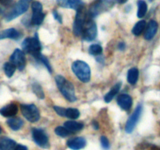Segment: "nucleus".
<instances>
[{"label": "nucleus", "instance_id": "nucleus-1", "mask_svg": "<svg viewBox=\"0 0 160 150\" xmlns=\"http://www.w3.org/2000/svg\"><path fill=\"white\" fill-rule=\"evenodd\" d=\"M56 80V84L62 93V95L65 97L67 100H68L70 102H73L77 100L76 95H75V90H74V86L72 84L70 81L66 79L62 75H57L55 78Z\"/></svg>", "mask_w": 160, "mask_h": 150}, {"label": "nucleus", "instance_id": "nucleus-2", "mask_svg": "<svg viewBox=\"0 0 160 150\" xmlns=\"http://www.w3.org/2000/svg\"><path fill=\"white\" fill-rule=\"evenodd\" d=\"M22 48L25 52L32 55L35 59H37L40 54H42L41 53L42 45L39 41L38 34H35L34 37L33 38H25L22 43Z\"/></svg>", "mask_w": 160, "mask_h": 150}, {"label": "nucleus", "instance_id": "nucleus-3", "mask_svg": "<svg viewBox=\"0 0 160 150\" xmlns=\"http://www.w3.org/2000/svg\"><path fill=\"white\" fill-rule=\"evenodd\" d=\"M72 70L77 78L82 82L87 83L91 79V69L87 62L82 60L74 61L72 64Z\"/></svg>", "mask_w": 160, "mask_h": 150}, {"label": "nucleus", "instance_id": "nucleus-4", "mask_svg": "<svg viewBox=\"0 0 160 150\" xmlns=\"http://www.w3.org/2000/svg\"><path fill=\"white\" fill-rule=\"evenodd\" d=\"M20 110L25 119L31 123H35L40 119V112L35 105L22 104L20 105Z\"/></svg>", "mask_w": 160, "mask_h": 150}, {"label": "nucleus", "instance_id": "nucleus-5", "mask_svg": "<svg viewBox=\"0 0 160 150\" xmlns=\"http://www.w3.org/2000/svg\"><path fill=\"white\" fill-rule=\"evenodd\" d=\"M87 19L88 15L84 6L77 10L76 17H75V20L73 25V31L75 35L78 36V37L81 35L82 29L84 28V25Z\"/></svg>", "mask_w": 160, "mask_h": 150}, {"label": "nucleus", "instance_id": "nucleus-6", "mask_svg": "<svg viewBox=\"0 0 160 150\" xmlns=\"http://www.w3.org/2000/svg\"><path fill=\"white\" fill-rule=\"evenodd\" d=\"M112 5H113L112 0H97L91 6L88 11L89 16L91 18H93L112 7Z\"/></svg>", "mask_w": 160, "mask_h": 150}, {"label": "nucleus", "instance_id": "nucleus-7", "mask_svg": "<svg viewBox=\"0 0 160 150\" xmlns=\"http://www.w3.org/2000/svg\"><path fill=\"white\" fill-rule=\"evenodd\" d=\"M81 36H82L83 39L87 42H92V41L95 40L96 38L97 26L91 17L88 18L86 20L84 28L82 29Z\"/></svg>", "mask_w": 160, "mask_h": 150}, {"label": "nucleus", "instance_id": "nucleus-8", "mask_svg": "<svg viewBox=\"0 0 160 150\" xmlns=\"http://www.w3.org/2000/svg\"><path fill=\"white\" fill-rule=\"evenodd\" d=\"M29 0H20L17 2L12 10L6 16V21H11L27 12L29 8Z\"/></svg>", "mask_w": 160, "mask_h": 150}, {"label": "nucleus", "instance_id": "nucleus-9", "mask_svg": "<svg viewBox=\"0 0 160 150\" xmlns=\"http://www.w3.org/2000/svg\"><path fill=\"white\" fill-rule=\"evenodd\" d=\"M32 9V17H31V23L33 25H40L43 22L45 15L43 13V7L42 3L38 1H34L31 3Z\"/></svg>", "mask_w": 160, "mask_h": 150}, {"label": "nucleus", "instance_id": "nucleus-10", "mask_svg": "<svg viewBox=\"0 0 160 150\" xmlns=\"http://www.w3.org/2000/svg\"><path fill=\"white\" fill-rule=\"evenodd\" d=\"M32 138L34 142L37 144L38 146L43 148H49V142H48V137L46 133L42 129L38 128H34L32 130Z\"/></svg>", "mask_w": 160, "mask_h": 150}, {"label": "nucleus", "instance_id": "nucleus-11", "mask_svg": "<svg viewBox=\"0 0 160 150\" xmlns=\"http://www.w3.org/2000/svg\"><path fill=\"white\" fill-rule=\"evenodd\" d=\"M142 112V105H138L136 107L135 110L133 112L132 115L129 117L126 123V127H125V131L127 133L130 134L134 131V128L136 127V124L138 122L139 118H140Z\"/></svg>", "mask_w": 160, "mask_h": 150}, {"label": "nucleus", "instance_id": "nucleus-12", "mask_svg": "<svg viewBox=\"0 0 160 150\" xmlns=\"http://www.w3.org/2000/svg\"><path fill=\"white\" fill-rule=\"evenodd\" d=\"M9 60H10V62H12L20 70H23L24 69L25 65H26V59H25L24 53L22 50L19 49V48L14 50V52L9 58Z\"/></svg>", "mask_w": 160, "mask_h": 150}, {"label": "nucleus", "instance_id": "nucleus-13", "mask_svg": "<svg viewBox=\"0 0 160 150\" xmlns=\"http://www.w3.org/2000/svg\"><path fill=\"white\" fill-rule=\"evenodd\" d=\"M56 2L59 6L67 9H72L78 10L84 6L82 0H56Z\"/></svg>", "mask_w": 160, "mask_h": 150}, {"label": "nucleus", "instance_id": "nucleus-14", "mask_svg": "<svg viewBox=\"0 0 160 150\" xmlns=\"http://www.w3.org/2000/svg\"><path fill=\"white\" fill-rule=\"evenodd\" d=\"M86 144H87V142L82 137L71 138L67 142V146L73 150L82 149L86 146Z\"/></svg>", "mask_w": 160, "mask_h": 150}, {"label": "nucleus", "instance_id": "nucleus-15", "mask_svg": "<svg viewBox=\"0 0 160 150\" xmlns=\"http://www.w3.org/2000/svg\"><path fill=\"white\" fill-rule=\"evenodd\" d=\"M117 104L123 110H129L132 106V98L128 94H122L117 97Z\"/></svg>", "mask_w": 160, "mask_h": 150}, {"label": "nucleus", "instance_id": "nucleus-16", "mask_svg": "<svg viewBox=\"0 0 160 150\" xmlns=\"http://www.w3.org/2000/svg\"><path fill=\"white\" fill-rule=\"evenodd\" d=\"M18 107L15 103H10L0 109V114L5 117H12L17 113Z\"/></svg>", "mask_w": 160, "mask_h": 150}, {"label": "nucleus", "instance_id": "nucleus-17", "mask_svg": "<svg viewBox=\"0 0 160 150\" xmlns=\"http://www.w3.org/2000/svg\"><path fill=\"white\" fill-rule=\"evenodd\" d=\"M20 36H21V34L14 28H9V29L0 31V40L5 38L19 39Z\"/></svg>", "mask_w": 160, "mask_h": 150}, {"label": "nucleus", "instance_id": "nucleus-18", "mask_svg": "<svg viewBox=\"0 0 160 150\" xmlns=\"http://www.w3.org/2000/svg\"><path fill=\"white\" fill-rule=\"evenodd\" d=\"M158 30V23L157 22L155 21V20H151V21L148 23V27H147V29L145 31V38L146 40H152V39L154 38V36L156 35V32H157Z\"/></svg>", "mask_w": 160, "mask_h": 150}, {"label": "nucleus", "instance_id": "nucleus-19", "mask_svg": "<svg viewBox=\"0 0 160 150\" xmlns=\"http://www.w3.org/2000/svg\"><path fill=\"white\" fill-rule=\"evenodd\" d=\"M17 145L15 141L7 137L0 138V150H13Z\"/></svg>", "mask_w": 160, "mask_h": 150}, {"label": "nucleus", "instance_id": "nucleus-20", "mask_svg": "<svg viewBox=\"0 0 160 150\" xmlns=\"http://www.w3.org/2000/svg\"><path fill=\"white\" fill-rule=\"evenodd\" d=\"M6 123L8 126L13 131H18L23 125V121L20 117H9Z\"/></svg>", "mask_w": 160, "mask_h": 150}, {"label": "nucleus", "instance_id": "nucleus-21", "mask_svg": "<svg viewBox=\"0 0 160 150\" xmlns=\"http://www.w3.org/2000/svg\"><path fill=\"white\" fill-rule=\"evenodd\" d=\"M64 127L67 130H69L70 132L73 133L82 130L84 128V124L82 123L74 121V120H68V121H66L64 123Z\"/></svg>", "mask_w": 160, "mask_h": 150}, {"label": "nucleus", "instance_id": "nucleus-22", "mask_svg": "<svg viewBox=\"0 0 160 150\" xmlns=\"http://www.w3.org/2000/svg\"><path fill=\"white\" fill-rule=\"evenodd\" d=\"M121 85H122V83L119 82V83H117V84H116L115 85H114L113 87L111 88V90L109 91V92H108V93L106 94V95H105V97H104V100H105V102H106L109 103V102H110L111 101H112V98L115 97V95H117V94L119 92H120V88H121Z\"/></svg>", "mask_w": 160, "mask_h": 150}, {"label": "nucleus", "instance_id": "nucleus-23", "mask_svg": "<svg viewBox=\"0 0 160 150\" xmlns=\"http://www.w3.org/2000/svg\"><path fill=\"white\" fill-rule=\"evenodd\" d=\"M139 71L138 69L136 67L130 69L128 72V81L131 84H135L138 79Z\"/></svg>", "mask_w": 160, "mask_h": 150}, {"label": "nucleus", "instance_id": "nucleus-24", "mask_svg": "<svg viewBox=\"0 0 160 150\" xmlns=\"http://www.w3.org/2000/svg\"><path fill=\"white\" fill-rule=\"evenodd\" d=\"M138 12L137 16L138 18H143L148 11V6L144 0H138Z\"/></svg>", "mask_w": 160, "mask_h": 150}, {"label": "nucleus", "instance_id": "nucleus-25", "mask_svg": "<svg viewBox=\"0 0 160 150\" xmlns=\"http://www.w3.org/2000/svg\"><path fill=\"white\" fill-rule=\"evenodd\" d=\"M145 27H146V22L145 20H140L134 25L132 29V33L135 36L141 35L142 33L144 31V30H145Z\"/></svg>", "mask_w": 160, "mask_h": 150}, {"label": "nucleus", "instance_id": "nucleus-26", "mask_svg": "<svg viewBox=\"0 0 160 150\" xmlns=\"http://www.w3.org/2000/svg\"><path fill=\"white\" fill-rule=\"evenodd\" d=\"M16 68L17 67L10 62H7L3 65V70H4L5 73H6V76L8 78H11V77L13 75V73H15Z\"/></svg>", "mask_w": 160, "mask_h": 150}, {"label": "nucleus", "instance_id": "nucleus-27", "mask_svg": "<svg viewBox=\"0 0 160 150\" xmlns=\"http://www.w3.org/2000/svg\"><path fill=\"white\" fill-rule=\"evenodd\" d=\"M79 117L80 112L78 109H75V108H68V109H66L65 117L75 120V119H78Z\"/></svg>", "mask_w": 160, "mask_h": 150}, {"label": "nucleus", "instance_id": "nucleus-28", "mask_svg": "<svg viewBox=\"0 0 160 150\" xmlns=\"http://www.w3.org/2000/svg\"><path fill=\"white\" fill-rule=\"evenodd\" d=\"M32 90L34 92V93L40 99H43L45 98V94H44L43 90H42V88L38 83L34 82L32 84Z\"/></svg>", "mask_w": 160, "mask_h": 150}, {"label": "nucleus", "instance_id": "nucleus-29", "mask_svg": "<svg viewBox=\"0 0 160 150\" xmlns=\"http://www.w3.org/2000/svg\"><path fill=\"white\" fill-rule=\"evenodd\" d=\"M88 51L89 53L92 56H98L102 53V48L101 45H98V44H94V45H90Z\"/></svg>", "mask_w": 160, "mask_h": 150}, {"label": "nucleus", "instance_id": "nucleus-30", "mask_svg": "<svg viewBox=\"0 0 160 150\" xmlns=\"http://www.w3.org/2000/svg\"><path fill=\"white\" fill-rule=\"evenodd\" d=\"M55 133H56L58 136L62 138H66L72 134V133L70 132L69 130H67L65 127H61V126L57 127V128L55 129Z\"/></svg>", "mask_w": 160, "mask_h": 150}, {"label": "nucleus", "instance_id": "nucleus-31", "mask_svg": "<svg viewBox=\"0 0 160 150\" xmlns=\"http://www.w3.org/2000/svg\"><path fill=\"white\" fill-rule=\"evenodd\" d=\"M36 59H37L38 61H39V62H42V63H43L44 65L46 67V68L48 69V70L50 72V73H52V67H51V65H50V63H49V61H48V59H47V58L45 57L44 55L40 54V56H39Z\"/></svg>", "mask_w": 160, "mask_h": 150}, {"label": "nucleus", "instance_id": "nucleus-32", "mask_svg": "<svg viewBox=\"0 0 160 150\" xmlns=\"http://www.w3.org/2000/svg\"><path fill=\"white\" fill-rule=\"evenodd\" d=\"M100 142H101L102 147L104 148L105 150H109L110 148V144H109V141L106 136H102L101 139H100Z\"/></svg>", "mask_w": 160, "mask_h": 150}, {"label": "nucleus", "instance_id": "nucleus-33", "mask_svg": "<svg viewBox=\"0 0 160 150\" xmlns=\"http://www.w3.org/2000/svg\"><path fill=\"white\" fill-rule=\"evenodd\" d=\"M53 109H54V110L56 111V113H57L59 116H61V117H65V112H66L65 108L61 107V106H53Z\"/></svg>", "mask_w": 160, "mask_h": 150}, {"label": "nucleus", "instance_id": "nucleus-34", "mask_svg": "<svg viewBox=\"0 0 160 150\" xmlns=\"http://www.w3.org/2000/svg\"><path fill=\"white\" fill-rule=\"evenodd\" d=\"M52 14H53V17H54V18L56 19V20H57L58 22H59V23H62V16L59 15V12H58L57 11H56V10H53Z\"/></svg>", "mask_w": 160, "mask_h": 150}, {"label": "nucleus", "instance_id": "nucleus-35", "mask_svg": "<svg viewBox=\"0 0 160 150\" xmlns=\"http://www.w3.org/2000/svg\"><path fill=\"white\" fill-rule=\"evenodd\" d=\"M12 2V0H0V4L4 6H9Z\"/></svg>", "mask_w": 160, "mask_h": 150}, {"label": "nucleus", "instance_id": "nucleus-36", "mask_svg": "<svg viewBox=\"0 0 160 150\" xmlns=\"http://www.w3.org/2000/svg\"><path fill=\"white\" fill-rule=\"evenodd\" d=\"M13 150H28V148H27L25 145L18 144V145H16V147L14 148Z\"/></svg>", "mask_w": 160, "mask_h": 150}, {"label": "nucleus", "instance_id": "nucleus-37", "mask_svg": "<svg viewBox=\"0 0 160 150\" xmlns=\"http://www.w3.org/2000/svg\"><path fill=\"white\" fill-rule=\"evenodd\" d=\"M92 126H93V128H95V130H98V128H99V125H98V123L97 121H95V120H94V121L92 122Z\"/></svg>", "mask_w": 160, "mask_h": 150}, {"label": "nucleus", "instance_id": "nucleus-38", "mask_svg": "<svg viewBox=\"0 0 160 150\" xmlns=\"http://www.w3.org/2000/svg\"><path fill=\"white\" fill-rule=\"evenodd\" d=\"M118 48H119V49L121 50L122 51V50H123L125 48V44L123 43V42H122V43H120L118 45Z\"/></svg>", "mask_w": 160, "mask_h": 150}, {"label": "nucleus", "instance_id": "nucleus-39", "mask_svg": "<svg viewBox=\"0 0 160 150\" xmlns=\"http://www.w3.org/2000/svg\"><path fill=\"white\" fill-rule=\"evenodd\" d=\"M116 1H117L119 4H124V3H126L128 0H116Z\"/></svg>", "mask_w": 160, "mask_h": 150}, {"label": "nucleus", "instance_id": "nucleus-40", "mask_svg": "<svg viewBox=\"0 0 160 150\" xmlns=\"http://www.w3.org/2000/svg\"><path fill=\"white\" fill-rule=\"evenodd\" d=\"M2 9L1 8H0V13H2Z\"/></svg>", "mask_w": 160, "mask_h": 150}, {"label": "nucleus", "instance_id": "nucleus-41", "mask_svg": "<svg viewBox=\"0 0 160 150\" xmlns=\"http://www.w3.org/2000/svg\"><path fill=\"white\" fill-rule=\"evenodd\" d=\"M1 132H2V128L1 127H0V134H1Z\"/></svg>", "mask_w": 160, "mask_h": 150}, {"label": "nucleus", "instance_id": "nucleus-42", "mask_svg": "<svg viewBox=\"0 0 160 150\" xmlns=\"http://www.w3.org/2000/svg\"><path fill=\"white\" fill-rule=\"evenodd\" d=\"M29 1H31V0H29Z\"/></svg>", "mask_w": 160, "mask_h": 150}]
</instances>
